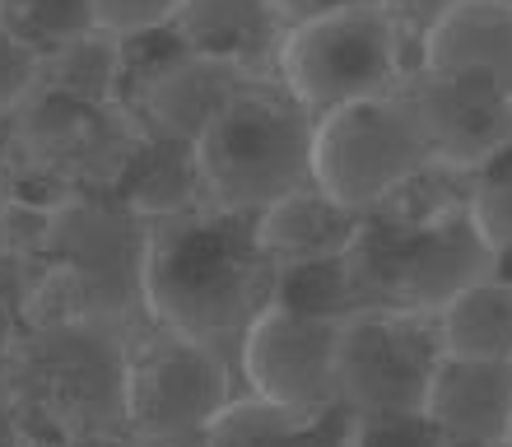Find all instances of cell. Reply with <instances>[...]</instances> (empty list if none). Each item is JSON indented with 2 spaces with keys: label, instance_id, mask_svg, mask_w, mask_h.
I'll use <instances>...</instances> for the list:
<instances>
[{
  "label": "cell",
  "instance_id": "obj_1",
  "mask_svg": "<svg viewBox=\"0 0 512 447\" xmlns=\"http://www.w3.org/2000/svg\"><path fill=\"white\" fill-rule=\"evenodd\" d=\"M280 261L261 247L256 215L191 205L159 215L145 243V308L168 331L215 345H243L252 322L275 303Z\"/></svg>",
  "mask_w": 512,
  "mask_h": 447
},
{
  "label": "cell",
  "instance_id": "obj_2",
  "mask_svg": "<svg viewBox=\"0 0 512 447\" xmlns=\"http://www.w3.org/2000/svg\"><path fill=\"white\" fill-rule=\"evenodd\" d=\"M429 173L364 210L350 252L359 308L443 312L461 289L499 271V252L475 224L471 187L429 196Z\"/></svg>",
  "mask_w": 512,
  "mask_h": 447
},
{
  "label": "cell",
  "instance_id": "obj_3",
  "mask_svg": "<svg viewBox=\"0 0 512 447\" xmlns=\"http://www.w3.org/2000/svg\"><path fill=\"white\" fill-rule=\"evenodd\" d=\"M0 387L28 443L126 429V345L108 326L66 317L14 345Z\"/></svg>",
  "mask_w": 512,
  "mask_h": 447
},
{
  "label": "cell",
  "instance_id": "obj_4",
  "mask_svg": "<svg viewBox=\"0 0 512 447\" xmlns=\"http://www.w3.org/2000/svg\"><path fill=\"white\" fill-rule=\"evenodd\" d=\"M317 117L280 80H252L196 136V173L210 205L261 215L289 191L312 187Z\"/></svg>",
  "mask_w": 512,
  "mask_h": 447
},
{
  "label": "cell",
  "instance_id": "obj_5",
  "mask_svg": "<svg viewBox=\"0 0 512 447\" xmlns=\"http://www.w3.org/2000/svg\"><path fill=\"white\" fill-rule=\"evenodd\" d=\"M410 42L419 38L396 5L359 0L289 28L280 47V84L312 117H326L359 98L396 94L419 66L410 61Z\"/></svg>",
  "mask_w": 512,
  "mask_h": 447
},
{
  "label": "cell",
  "instance_id": "obj_6",
  "mask_svg": "<svg viewBox=\"0 0 512 447\" xmlns=\"http://www.w3.org/2000/svg\"><path fill=\"white\" fill-rule=\"evenodd\" d=\"M433 168L443 163L401 89L382 98H359L317 117L312 182L359 215L391 201L396 191H405Z\"/></svg>",
  "mask_w": 512,
  "mask_h": 447
},
{
  "label": "cell",
  "instance_id": "obj_7",
  "mask_svg": "<svg viewBox=\"0 0 512 447\" xmlns=\"http://www.w3.org/2000/svg\"><path fill=\"white\" fill-rule=\"evenodd\" d=\"M229 401V359L215 345L159 326L126 350V429L140 447H201Z\"/></svg>",
  "mask_w": 512,
  "mask_h": 447
},
{
  "label": "cell",
  "instance_id": "obj_8",
  "mask_svg": "<svg viewBox=\"0 0 512 447\" xmlns=\"http://www.w3.org/2000/svg\"><path fill=\"white\" fill-rule=\"evenodd\" d=\"M447 359L438 312L359 308L340 326L336 378L354 415H415Z\"/></svg>",
  "mask_w": 512,
  "mask_h": 447
},
{
  "label": "cell",
  "instance_id": "obj_9",
  "mask_svg": "<svg viewBox=\"0 0 512 447\" xmlns=\"http://www.w3.org/2000/svg\"><path fill=\"white\" fill-rule=\"evenodd\" d=\"M340 326L345 317H312L270 303L238 345V364L252 396L294 410H322L340 401Z\"/></svg>",
  "mask_w": 512,
  "mask_h": 447
},
{
  "label": "cell",
  "instance_id": "obj_10",
  "mask_svg": "<svg viewBox=\"0 0 512 447\" xmlns=\"http://www.w3.org/2000/svg\"><path fill=\"white\" fill-rule=\"evenodd\" d=\"M405 103L415 108L424 122L433 154L443 168L471 173L475 163H485L494 149L508 140L512 122V98L499 94L485 80H466V75H438V70L415 66L401 84Z\"/></svg>",
  "mask_w": 512,
  "mask_h": 447
},
{
  "label": "cell",
  "instance_id": "obj_11",
  "mask_svg": "<svg viewBox=\"0 0 512 447\" xmlns=\"http://www.w3.org/2000/svg\"><path fill=\"white\" fill-rule=\"evenodd\" d=\"M419 66L485 80L512 98V0H447L419 33Z\"/></svg>",
  "mask_w": 512,
  "mask_h": 447
},
{
  "label": "cell",
  "instance_id": "obj_12",
  "mask_svg": "<svg viewBox=\"0 0 512 447\" xmlns=\"http://www.w3.org/2000/svg\"><path fill=\"white\" fill-rule=\"evenodd\" d=\"M173 28L191 52L233 61L252 80H280V47L289 38L280 0H182Z\"/></svg>",
  "mask_w": 512,
  "mask_h": 447
},
{
  "label": "cell",
  "instance_id": "obj_13",
  "mask_svg": "<svg viewBox=\"0 0 512 447\" xmlns=\"http://www.w3.org/2000/svg\"><path fill=\"white\" fill-rule=\"evenodd\" d=\"M247 84H252V75L238 70L233 61L182 52L177 61H168L154 80H145L135 89V112H140V122L149 126V136L196 145V136L215 122V112L224 108L238 89H247Z\"/></svg>",
  "mask_w": 512,
  "mask_h": 447
},
{
  "label": "cell",
  "instance_id": "obj_14",
  "mask_svg": "<svg viewBox=\"0 0 512 447\" xmlns=\"http://www.w3.org/2000/svg\"><path fill=\"white\" fill-rule=\"evenodd\" d=\"M433 424L447 438H471V443H503L512 429V364L494 359H457L447 354L438 378L429 387Z\"/></svg>",
  "mask_w": 512,
  "mask_h": 447
},
{
  "label": "cell",
  "instance_id": "obj_15",
  "mask_svg": "<svg viewBox=\"0 0 512 447\" xmlns=\"http://www.w3.org/2000/svg\"><path fill=\"white\" fill-rule=\"evenodd\" d=\"M354 415L345 401L322 410H294L266 396L229 401V410L205 429L201 447H350Z\"/></svg>",
  "mask_w": 512,
  "mask_h": 447
},
{
  "label": "cell",
  "instance_id": "obj_16",
  "mask_svg": "<svg viewBox=\"0 0 512 447\" xmlns=\"http://www.w3.org/2000/svg\"><path fill=\"white\" fill-rule=\"evenodd\" d=\"M359 219H364L359 210H350L345 201H336L331 191H322L312 182V187L289 191L284 201L266 205L256 215V229H261V247L280 266H289V261L350 252L354 233H359Z\"/></svg>",
  "mask_w": 512,
  "mask_h": 447
},
{
  "label": "cell",
  "instance_id": "obj_17",
  "mask_svg": "<svg viewBox=\"0 0 512 447\" xmlns=\"http://www.w3.org/2000/svg\"><path fill=\"white\" fill-rule=\"evenodd\" d=\"M443 345L457 359H494L512 364V280L508 275H485L471 289H461L443 312Z\"/></svg>",
  "mask_w": 512,
  "mask_h": 447
},
{
  "label": "cell",
  "instance_id": "obj_18",
  "mask_svg": "<svg viewBox=\"0 0 512 447\" xmlns=\"http://www.w3.org/2000/svg\"><path fill=\"white\" fill-rule=\"evenodd\" d=\"M122 75H126V38L112 28H94L75 38L70 47L47 56L42 66V84L52 94L84 103V108H112L122 94Z\"/></svg>",
  "mask_w": 512,
  "mask_h": 447
},
{
  "label": "cell",
  "instance_id": "obj_19",
  "mask_svg": "<svg viewBox=\"0 0 512 447\" xmlns=\"http://www.w3.org/2000/svg\"><path fill=\"white\" fill-rule=\"evenodd\" d=\"M126 205L135 215H177L201 205V173H196V149L182 140H163L154 136L145 149H135L131 177H126Z\"/></svg>",
  "mask_w": 512,
  "mask_h": 447
},
{
  "label": "cell",
  "instance_id": "obj_20",
  "mask_svg": "<svg viewBox=\"0 0 512 447\" xmlns=\"http://www.w3.org/2000/svg\"><path fill=\"white\" fill-rule=\"evenodd\" d=\"M275 303L294 312H312V317H350V312H359L345 252L340 257H312V261L280 266Z\"/></svg>",
  "mask_w": 512,
  "mask_h": 447
},
{
  "label": "cell",
  "instance_id": "obj_21",
  "mask_svg": "<svg viewBox=\"0 0 512 447\" xmlns=\"http://www.w3.org/2000/svg\"><path fill=\"white\" fill-rule=\"evenodd\" d=\"M0 19L42 56L61 52L75 38L103 28L98 24V0H0Z\"/></svg>",
  "mask_w": 512,
  "mask_h": 447
},
{
  "label": "cell",
  "instance_id": "obj_22",
  "mask_svg": "<svg viewBox=\"0 0 512 447\" xmlns=\"http://www.w3.org/2000/svg\"><path fill=\"white\" fill-rule=\"evenodd\" d=\"M471 187V210L480 233L489 238V247L508 257L512 252V140H503L485 163H475L466 173Z\"/></svg>",
  "mask_w": 512,
  "mask_h": 447
},
{
  "label": "cell",
  "instance_id": "obj_23",
  "mask_svg": "<svg viewBox=\"0 0 512 447\" xmlns=\"http://www.w3.org/2000/svg\"><path fill=\"white\" fill-rule=\"evenodd\" d=\"M350 447H447V434L429 410L415 415H359Z\"/></svg>",
  "mask_w": 512,
  "mask_h": 447
},
{
  "label": "cell",
  "instance_id": "obj_24",
  "mask_svg": "<svg viewBox=\"0 0 512 447\" xmlns=\"http://www.w3.org/2000/svg\"><path fill=\"white\" fill-rule=\"evenodd\" d=\"M42 66L47 56L28 47L5 19H0V117L14 112L33 89H42Z\"/></svg>",
  "mask_w": 512,
  "mask_h": 447
},
{
  "label": "cell",
  "instance_id": "obj_25",
  "mask_svg": "<svg viewBox=\"0 0 512 447\" xmlns=\"http://www.w3.org/2000/svg\"><path fill=\"white\" fill-rule=\"evenodd\" d=\"M177 10H182V0H98V24L131 38V33L173 24Z\"/></svg>",
  "mask_w": 512,
  "mask_h": 447
},
{
  "label": "cell",
  "instance_id": "obj_26",
  "mask_svg": "<svg viewBox=\"0 0 512 447\" xmlns=\"http://www.w3.org/2000/svg\"><path fill=\"white\" fill-rule=\"evenodd\" d=\"M345 5H359V0H280V10H284V19H289V28L308 24V19H317V14L345 10Z\"/></svg>",
  "mask_w": 512,
  "mask_h": 447
},
{
  "label": "cell",
  "instance_id": "obj_27",
  "mask_svg": "<svg viewBox=\"0 0 512 447\" xmlns=\"http://www.w3.org/2000/svg\"><path fill=\"white\" fill-rule=\"evenodd\" d=\"M28 447H140L131 434H89V438H61V443H28Z\"/></svg>",
  "mask_w": 512,
  "mask_h": 447
},
{
  "label": "cell",
  "instance_id": "obj_28",
  "mask_svg": "<svg viewBox=\"0 0 512 447\" xmlns=\"http://www.w3.org/2000/svg\"><path fill=\"white\" fill-rule=\"evenodd\" d=\"M0 447H28L24 429L14 420V406H10V396H5V387H0Z\"/></svg>",
  "mask_w": 512,
  "mask_h": 447
},
{
  "label": "cell",
  "instance_id": "obj_29",
  "mask_svg": "<svg viewBox=\"0 0 512 447\" xmlns=\"http://www.w3.org/2000/svg\"><path fill=\"white\" fill-rule=\"evenodd\" d=\"M14 345H19V336H14V312L0 303V364L14 354Z\"/></svg>",
  "mask_w": 512,
  "mask_h": 447
},
{
  "label": "cell",
  "instance_id": "obj_30",
  "mask_svg": "<svg viewBox=\"0 0 512 447\" xmlns=\"http://www.w3.org/2000/svg\"><path fill=\"white\" fill-rule=\"evenodd\" d=\"M447 447H503V443H471V438H447Z\"/></svg>",
  "mask_w": 512,
  "mask_h": 447
},
{
  "label": "cell",
  "instance_id": "obj_31",
  "mask_svg": "<svg viewBox=\"0 0 512 447\" xmlns=\"http://www.w3.org/2000/svg\"><path fill=\"white\" fill-rule=\"evenodd\" d=\"M508 447H512V429H508Z\"/></svg>",
  "mask_w": 512,
  "mask_h": 447
}]
</instances>
